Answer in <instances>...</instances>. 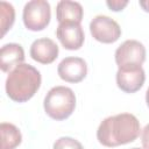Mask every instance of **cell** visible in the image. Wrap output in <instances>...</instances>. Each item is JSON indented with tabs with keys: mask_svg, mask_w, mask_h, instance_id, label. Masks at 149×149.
Segmentation results:
<instances>
[{
	"mask_svg": "<svg viewBox=\"0 0 149 149\" xmlns=\"http://www.w3.org/2000/svg\"><path fill=\"white\" fill-rule=\"evenodd\" d=\"M59 78L66 83H79L87 74V64L80 57H65L57 68Z\"/></svg>",
	"mask_w": 149,
	"mask_h": 149,
	"instance_id": "obj_8",
	"label": "cell"
},
{
	"mask_svg": "<svg viewBox=\"0 0 149 149\" xmlns=\"http://www.w3.org/2000/svg\"><path fill=\"white\" fill-rule=\"evenodd\" d=\"M0 133H1V149H15L22 142V134L20 129L13 123L1 122Z\"/></svg>",
	"mask_w": 149,
	"mask_h": 149,
	"instance_id": "obj_13",
	"label": "cell"
},
{
	"mask_svg": "<svg viewBox=\"0 0 149 149\" xmlns=\"http://www.w3.org/2000/svg\"><path fill=\"white\" fill-rule=\"evenodd\" d=\"M139 3H140V6L142 7V9L144 12H148L149 13V0H141Z\"/></svg>",
	"mask_w": 149,
	"mask_h": 149,
	"instance_id": "obj_18",
	"label": "cell"
},
{
	"mask_svg": "<svg viewBox=\"0 0 149 149\" xmlns=\"http://www.w3.org/2000/svg\"><path fill=\"white\" fill-rule=\"evenodd\" d=\"M130 149H141V148H136V147H135V148H130Z\"/></svg>",
	"mask_w": 149,
	"mask_h": 149,
	"instance_id": "obj_20",
	"label": "cell"
},
{
	"mask_svg": "<svg viewBox=\"0 0 149 149\" xmlns=\"http://www.w3.org/2000/svg\"><path fill=\"white\" fill-rule=\"evenodd\" d=\"M51 8L50 3L45 0L28 1L22 12L23 24L28 30L41 31L50 23Z\"/></svg>",
	"mask_w": 149,
	"mask_h": 149,
	"instance_id": "obj_4",
	"label": "cell"
},
{
	"mask_svg": "<svg viewBox=\"0 0 149 149\" xmlns=\"http://www.w3.org/2000/svg\"><path fill=\"white\" fill-rule=\"evenodd\" d=\"M146 102H147V106L149 108V87H148V90L146 92Z\"/></svg>",
	"mask_w": 149,
	"mask_h": 149,
	"instance_id": "obj_19",
	"label": "cell"
},
{
	"mask_svg": "<svg viewBox=\"0 0 149 149\" xmlns=\"http://www.w3.org/2000/svg\"><path fill=\"white\" fill-rule=\"evenodd\" d=\"M41 81L40 71L30 64L22 63L8 73L5 84L6 93L15 102H26L38 91Z\"/></svg>",
	"mask_w": 149,
	"mask_h": 149,
	"instance_id": "obj_2",
	"label": "cell"
},
{
	"mask_svg": "<svg viewBox=\"0 0 149 149\" xmlns=\"http://www.w3.org/2000/svg\"><path fill=\"white\" fill-rule=\"evenodd\" d=\"M84 9L77 1L62 0L56 6V19L59 23H80Z\"/></svg>",
	"mask_w": 149,
	"mask_h": 149,
	"instance_id": "obj_12",
	"label": "cell"
},
{
	"mask_svg": "<svg viewBox=\"0 0 149 149\" xmlns=\"http://www.w3.org/2000/svg\"><path fill=\"white\" fill-rule=\"evenodd\" d=\"M52 149H84L81 143L70 136H62L54 142Z\"/></svg>",
	"mask_w": 149,
	"mask_h": 149,
	"instance_id": "obj_15",
	"label": "cell"
},
{
	"mask_svg": "<svg viewBox=\"0 0 149 149\" xmlns=\"http://www.w3.org/2000/svg\"><path fill=\"white\" fill-rule=\"evenodd\" d=\"M106 5H107V7L111 10H113V12H120V10H122L128 5V1L127 0H107L106 1Z\"/></svg>",
	"mask_w": 149,
	"mask_h": 149,
	"instance_id": "obj_16",
	"label": "cell"
},
{
	"mask_svg": "<svg viewBox=\"0 0 149 149\" xmlns=\"http://www.w3.org/2000/svg\"><path fill=\"white\" fill-rule=\"evenodd\" d=\"M14 21H15V9L13 5L6 1H1L0 2V23H1V36L2 37L12 28Z\"/></svg>",
	"mask_w": 149,
	"mask_h": 149,
	"instance_id": "obj_14",
	"label": "cell"
},
{
	"mask_svg": "<svg viewBox=\"0 0 149 149\" xmlns=\"http://www.w3.org/2000/svg\"><path fill=\"white\" fill-rule=\"evenodd\" d=\"M140 132V121L134 114L119 113L107 116L100 122L97 129V139L104 147L113 148L134 142Z\"/></svg>",
	"mask_w": 149,
	"mask_h": 149,
	"instance_id": "obj_1",
	"label": "cell"
},
{
	"mask_svg": "<svg viewBox=\"0 0 149 149\" xmlns=\"http://www.w3.org/2000/svg\"><path fill=\"white\" fill-rule=\"evenodd\" d=\"M90 33L94 40L101 43H114L121 36L119 23L107 15H97L90 22Z\"/></svg>",
	"mask_w": 149,
	"mask_h": 149,
	"instance_id": "obj_5",
	"label": "cell"
},
{
	"mask_svg": "<svg viewBox=\"0 0 149 149\" xmlns=\"http://www.w3.org/2000/svg\"><path fill=\"white\" fill-rule=\"evenodd\" d=\"M24 61V50L21 44L7 43L0 50V68L3 72H10Z\"/></svg>",
	"mask_w": 149,
	"mask_h": 149,
	"instance_id": "obj_11",
	"label": "cell"
},
{
	"mask_svg": "<svg viewBox=\"0 0 149 149\" xmlns=\"http://www.w3.org/2000/svg\"><path fill=\"white\" fill-rule=\"evenodd\" d=\"M116 85L126 93L137 92L144 84L146 73L142 65H127L118 68L116 71Z\"/></svg>",
	"mask_w": 149,
	"mask_h": 149,
	"instance_id": "obj_7",
	"label": "cell"
},
{
	"mask_svg": "<svg viewBox=\"0 0 149 149\" xmlns=\"http://www.w3.org/2000/svg\"><path fill=\"white\" fill-rule=\"evenodd\" d=\"M141 142L143 149H149V123L144 126L141 133Z\"/></svg>",
	"mask_w": 149,
	"mask_h": 149,
	"instance_id": "obj_17",
	"label": "cell"
},
{
	"mask_svg": "<svg viewBox=\"0 0 149 149\" xmlns=\"http://www.w3.org/2000/svg\"><path fill=\"white\" fill-rule=\"evenodd\" d=\"M43 107L48 116L56 121L68 119L76 108V94L66 86H55L44 97Z\"/></svg>",
	"mask_w": 149,
	"mask_h": 149,
	"instance_id": "obj_3",
	"label": "cell"
},
{
	"mask_svg": "<svg viewBox=\"0 0 149 149\" xmlns=\"http://www.w3.org/2000/svg\"><path fill=\"white\" fill-rule=\"evenodd\" d=\"M58 45L55 41L48 37L35 40L30 45V57L41 64H51L58 57Z\"/></svg>",
	"mask_w": 149,
	"mask_h": 149,
	"instance_id": "obj_10",
	"label": "cell"
},
{
	"mask_svg": "<svg viewBox=\"0 0 149 149\" xmlns=\"http://www.w3.org/2000/svg\"><path fill=\"white\" fill-rule=\"evenodd\" d=\"M146 48L137 40H126L114 54L118 68L127 65H142L146 61Z\"/></svg>",
	"mask_w": 149,
	"mask_h": 149,
	"instance_id": "obj_6",
	"label": "cell"
},
{
	"mask_svg": "<svg viewBox=\"0 0 149 149\" xmlns=\"http://www.w3.org/2000/svg\"><path fill=\"white\" fill-rule=\"evenodd\" d=\"M56 36L61 44L68 50H78L85 41V34L80 23H59Z\"/></svg>",
	"mask_w": 149,
	"mask_h": 149,
	"instance_id": "obj_9",
	"label": "cell"
}]
</instances>
